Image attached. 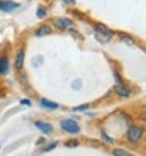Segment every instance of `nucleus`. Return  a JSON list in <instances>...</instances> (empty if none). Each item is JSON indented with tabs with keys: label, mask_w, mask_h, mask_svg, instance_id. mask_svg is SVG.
<instances>
[{
	"label": "nucleus",
	"mask_w": 146,
	"mask_h": 156,
	"mask_svg": "<svg viewBox=\"0 0 146 156\" xmlns=\"http://www.w3.org/2000/svg\"><path fill=\"white\" fill-rule=\"evenodd\" d=\"M143 136H144V129L143 126H138V125H131L126 131V139L131 144H140Z\"/></svg>",
	"instance_id": "1"
},
{
	"label": "nucleus",
	"mask_w": 146,
	"mask_h": 156,
	"mask_svg": "<svg viewBox=\"0 0 146 156\" xmlns=\"http://www.w3.org/2000/svg\"><path fill=\"white\" fill-rule=\"evenodd\" d=\"M94 36H96V40L97 41H101V43H108L112 40V36H113V30H110L107 25L104 24H96L94 25Z\"/></svg>",
	"instance_id": "2"
},
{
	"label": "nucleus",
	"mask_w": 146,
	"mask_h": 156,
	"mask_svg": "<svg viewBox=\"0 0 146 156\" xmlns=\"http://www.w3.org/2000/svg\"><path fill=\"white\" fill-rule=\"evenodd\" d=\"M60 126H61L63 131H66L69 134H79L80 133V126L77 125L76 120H63L60 123Z\"/></svg>",
	"instance_id": "3"
},
{
	"label": "nucleus",
	"mask_w": 146,
	"mask_h": 156,
	"mask_svg": "<svg viewBox=\"0 0 146 156\" xmlns=\"http://www.w3.org/2000/svg\"><path fill=\"white\" fill-rule=\"evenodd\" d=\"M113 91H115V95L120 96V98H131V95H132V90L126 84H115Z\"/></svg>",
	"instance_id": "4"
},
{
	"label": "nucleus",
	"mask_w": 146,
	"mask_h": 156,
	"mask_svg": "<svg viewBox=\"0 0 146 156\" xmlns=\"http://www.w3.org/2000/svg\"><path fill=\"white\" fill-rule=\"evenodd\" d=\"M19 6L21 5L17 2H13V0H2V2H0V11L11 13V11H14L16 8H19Z\"/></svg>",
	"instance_id": "5"
},
{
	"label": "nucleus",
	"mask_w": 146,
	"mask_h": 156,
	"mask_svg": "<svg viewBox=\"0 0 146 156\" xmlns=\"http://www.w3.org/2000/svg\"><path fill=\"white\" fill-rule=\"evenodd\" d=\"M24 60H25V49L21 48L19 51L16 52V57H14V68L17 71H21L24 66Z\"/></svg>",
	"instance_id": "6"
},
{
	"label": "nucleus",
	"mask_w": 146,
	"mask_h": 156,
	"mask_svg": "<svg viewBox=\"0 0 146 156\" xmlns=\"http://www.w3.org/2000/svg\"><path fill=\"white\" fill-rule=\"evenodd\" d=\"M53 25H55L58 30H66L72 25V21L68 19V17H57V19H53Z\"/></svg>",
	"instance_id": "7"
},
{
	"label": "nucleus",
	"mask_w": 146,
	"mask_h": 156,
	"mask_svg": "<svg viewBox=\"0 0 146 156\" xmlns=\"http://www.w3.org/2000/svg\"><path fill=\"white\" fill-rule=\"evenodd\" d=\"M35 126L38 128L39 131H42L44 134H49L53 131V126L50 123H46V122H35Z\"/></svg>",
	"instance_id": "8"
},
{
	"label": "nucleus",
	"mask_w": 146,
	"mask_h": 156,
	"mask_svg": "<svg viewBox=\"0 0 146 156\" xmlns=\"http://www.w3.org/2000/svg\"><path fill=\"white\" fill-rule=\"evenodd\" d=\"M52 33V27L50 25H39L38 29L35 30V36H46V35H50Z\"/></svg>",
	"instance_id": "9"
},
{
	"label": "nucleus",
	"mask_w": 146,
	"mask_h": 156,
	"mask_svg": "<svg viewBox=\"0 0 146 156\" xmlns=\"http://www.w3.org/2000/svg\"><path fill=\"white\" fill-rule=\"evenodd\" d=\"M8 71H10V62L6 55H2L0 57V74H6Z\"/></svg>",
	"instance_id": "10"
},
{
	"label": "nucleus",
	"mask_w": 146,
	"mask_h": 156,
	"mask_svg": "<svg viewBox=\"0 0 146 156\" xmlns=\"http://www.w3.org/2000/svg\"><path fill=\"white\" fill-rule=\"evenodd\" d=\"M39 104H41L42 107H46V109H50V111H55V109H58V104H57V103L49 101V99H46V98H41Z\"/></svg>",
	"instance_id": "11"
},
{
	"label": "nucleus",
	"mask_w": 146,
	"mask_h": 156,
	"mask_svg": "<svg viewBox=\"0 0 146 156\" xmlns=\"http://www.w3.org/2000/svg\"><path fill=\"white\" fill-rule=\"evenodd\" d=\"M120 40L123 41V43H127L129 46H135L137 44V41L132 38L131 35H126V33H120Z\"/></svg>",
	"instance_id": "12"
},
{
	"label": "nucleus",
	"mask_w": 146,
	"mask_h": 156,
	"mask_svg": "<svg viewBox=\"0 0 146 156\" xmlns=\"http://www.w3.org/2000/svg\"><path fill=\"white\" fill-rule=\"evenodd\" d=\"M112 154H113V156H132L131 153H127L126 150H121V148H115V150L112 151Z\"/></svg>",
	"instance_id": "13"
},
{
	"label": "nucleus",
	"mask_w": 146,
	"mask_h": 156,
	"mask_svg": "<svg viewBox=\"0 0 146 156\" xmlns=\"http://www.w3.org/2000/svg\"><path fill=\"white\" fill-rule=\"evenodd\" d=\"M65 145L68 147V148H74V147L79 145V140H77V139H71V140H66Z\"/></svg>",
	"instance_id": "14"
},
{
	"label": "nucleus",
	"mask_w": 146,
	"mask_h": 156,
	"mask_svg": "<svg viewBox=\"0 0 146 156\" xmlns=\"http://www.w3.org/2000/svg\"><path fill=\"white\" fill-rule=\"evenodd\" d=\"M46 14H47V11H46V8L39 6L38 10H36V16L39 17V19H42V17H46Z\"/></svg>",
	"instance_id": "15"
},
{
	"label": "nucleus",
	"mask_w": 146,
	"mask_h": 156,
	"mask_svg": "<svg viewBox=\"0 0 146 156\" xmlns=\"http://www.w3.org/2000/svg\"><path fill=\"white\" fill-rule=\"evenodd\" d=\"M87 109H90V104H80V106H76L72 111L74 112H82V111H87Z\"/></svg>",
	"instance_id": "16"
},
{
	"label": "nucleus",
	"mask_w": 146,
	"mask_h": 156,
	"mask_svg": "<svg viewBox=\"0 0 146 156\" xmlns=\"http://www.w3.org/2000/svg\"><path fill=\"white\" fill-rule=\"evenodd\" d=\"M57 145H58V142H52V144H47L46 147H42V151H49V150H53Z\"/></svg>",
	"instance_id": "17"
},
{
	"label": "nucleus",
	"mask_w": 146,
	"mask_h": 156,
	"mask_svg": "<svg viewBox=\"0 0 146 156\" xmlns=\"http://www.w3.org/2000/svg\"><path fill=\"white\" fill-rule=\"evenodd\" d=\"M113 77H115V80H116V84H124L123 79H121V76L118 74V71H115V69H113Z\"/></svg>",
	"instance_id": "18"
},
{
	"label": "nucleus",
	"mask_w": 146,
	"mask_h": 156,
	"mask_svg": "<svg viewBox=\"0 0 146 156\" xmlns=\"http://www.w3.org/2000/svg\"><path fill=\"white\" fill-rule=\"evenodd\" d=\"M101 134H102V137H104V139H105V140H107V142H110V144H115V140H113V139H112V137H108V134H107V133H105V131H102V133H101Z\"/></svg>",
	"instance_id": "19"
},
{
	"label": "nucleus",
	"mask_w": 146,
	"mask_h": 156,
	"mask_svg": "<svg viewBox=\"0 0 146 156\" xmlns=\"http://www.w3.org/2000/svg\"><path fill=\"white\" fill-rule=\"evenodd\" d=\"M21 104H24V106H30V104H32V101H30V99H21Z\"/></svg>",
	"instance_id": "20"
},
{
	"label": "nucleus",
	"mask_w": 146,
	"mask_h": 156,
	"mask_svg": "<svg viewBox=\"0 0 146 156\" xmlns=\"http://www.w3.org/2000/svg\"><path fill=\"white\" fill-rule=\"evenodd\" d=\"M61 2L66 5H72V3H76V0H61Z\"/></svg>",
	"instance_id": "21"
}]
</instances>
